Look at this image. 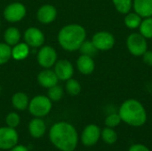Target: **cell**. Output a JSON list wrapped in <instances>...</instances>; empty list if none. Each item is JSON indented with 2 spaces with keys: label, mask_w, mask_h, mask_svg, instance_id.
I'll use <instances>...</instances> for the list:
<instances>
[{
  "label": "cell",
  "mask_w": 152,
  "mask_h": 151,
  "mask_svg": "<svg viewBox=\"0 0 152 151\" xmlns=\"http://www.w3.org/2000/svg\"><path fill=\"white\" fill-rule=\"evenodd\" d=\"M49 139L51 143L60 151H74L78 144V134L70 123L61 121L50 128Z\"/></svg>",
  "instance_id": "cell-1"
},
{
  "label": "cell",
  "mask_w": 152,
  "mask_h": 151,
  "mask_svg": "<svg viewBox=\"0 0 152 151\" xmlns=\"http://www.w3.org/2000/svg\"><path fill=\"white\" fill-rule=\"evenodd\" d=\"M86 37V31L84 27L78 24H69L60 29L58 42L64 50L75 52L79 49Z\"/></svg>",
  "instance_id": "cell-2"
},
{
  "label": "cell",
  "mask_w": 152,
  "mask_h": 151,
  "mask_svg": "<svg viewBox=\"0 0 152 151\" xmlns=\"http://www.w3.org/2000/svg\"><path fill=\"white\" fill-rule=\"evenodd\" d=\"M118 114L123 122L134 127L142 126L147 121L145 108L139 101L134 99L125 101L119 108Z\"/></svg>",
  "instance_id": "cell-3"
},
{
  "label": "cell",
  "mask_w": 152,
  "mask_h": 151,
  "mask_svg": "<svg viewBox=\"0 0 152 151\" xmlns=\"http://www.w3.org/2000/svg\"><path fill=\"white\" fill-rule=\"evenodd\" d=\"M53 108V101L45 95H37L28 103V111L34 117H44L47 116Z\"/></svg>",
  "instance_id": "cell-4"
},
{
  "label": "cell",
  "mask_w": 152,
  "mask_h": 151,
  "mask_svg": "<svg viewBox=\"0 0 152 151\" xmlns=\"http://www.w3.org/2000/svg\"><path fill=\"white\" fill-rule=\"evenodd\" d=\"M127 49L134 56H142L148 48L147 39L141 33H132L126 39Z\"/></svg>",
  "instance_id": "cell-5"
},
{
  "label": "cell",
  "mask_w": 152,
  "mask_h": 151,
  "mask_svg": "<svg viewBox=\"0 0 152 151\" xmlns=\"http://www.w3.org/2000/svg\"><path fill=\"white\" fill-rule=\"evenodd\" d=\"M19 134L15 128L0 127V150H10L18 144Z\"/></svg>",
  "instance_id": "cell-6"
},
{
  "label": "cell",
  "mask_w": 152,
  "mask_h": 151,
  "mask_svg": "<svg viewBox=\"0 0 152 151\" xmlns=\"http://www.w3.org/2000/svg\"><path fill=\"white\" fill-rule=\"evenodd\" d=\"M57 52L50 45H44L37 53V62L44 69H51L57 61Z\"/></svg>",
  "instance_id": "cell-7"
},
{
  "label": "cell",
  "mask_w": 152,
  "mask_h": 151,
  "mask_svg": "<svg viewBox=\"0 0 152 151\" xmlns=\"http://www.w3.org/2000/svg\"><path fill=\"white\" fill-rule=\"evenodd\" d=\"M26 13H27V10L25 5L19 2H15L8 4L4 8L3 12L4 18L7 21L12 23L21 20L26 16Z\"/></svg>",
  "instance_id": "cell-8"
},
{
  "label": "cell",
  "mask_w": 152,
  "mask_h": 151,
  "mask_svg": "<svg viewBox=\"0 0 152 151\" xmlns=\"http://www.w3.org/2000/svg\"><path fill=\"white\" fill-rule=\"evenodd\" d=\"M92 42L98 51H108L114 46L115 38L114 36L110 32L100 31L94 35Z\"/></svg>",
  "instance_id": "cell-9"
},
{
  "label": "cell",
  "mask_w": 152,
  "mask_h": 151,
  "mask_svg": "<svg viewBox=\"0 0 152 151\" xmlns=\"http://www.w3.org/2000/svg\"><path fill=\"white\" fill-rule=\"evenodd\" d=\"M102 130L94 124L86 125L81 134V142L86 147H92L95 145L101 138Z\"/></svg>",
  "instance_id": "cell-10"
},
{
  "label": "cell",
  "mask_w": 152,
  "mask_h": 151,
  "mask_svg": "<svg viewBox=\"0 0 152 151\" xmlns=\"http://www.w3.org/2000/svg\"><path fill=\"white\" fill-rule=\"evenodd\" d=\"M24 40L29 47H41L45 43V35L38 28L30 27L24 32Z\"/></svg>",
  "instance_id": "cell-11"
},
{
  "label": "cell",
  "mask_w": 152,
  "mask_h": 151,
  "mask_svg": "<svg viewBox=\"0 0 152 151\" xmlns=\"http://www.w3.org/2000/svg\"><path fill=\"white\" fill-rule=\"evenodd\" d=\"M53 71L59 80L67 81L72 77L74 74V67L73 64L68 60H59L53 66Z\"/></svg>",
  "instance_id": "cell-12"
},
{
  "label": "cell",
  "mask_w": 152,
  "mask_h": 151,
  "mask_svg": "<svg viewBox=\"0 0 152 151\" xmlns=\"http://www.w3.org/2000/svg\"><path fill=\"white\" fill-rule=\"evenodd\" d=\"M57 17V10L52 4H44L37 12V20L43 24L52 23Z\"/></svg>",
  "instance_id": "cell-13"
},
{
  "label": "cell",
  "mask_w": 152,
  "mask_h": 151,
  "mask_svg": "<svg viewBox=\"0 0 152 151\" xmlns=\"http://www.w3.org/2000/svg\"><path fill=\"white\" fill-rule=\"evenodd\" d=\"M37 81L42 87L48 89L57 85L59 79L53 70L50 69H45L37 75Z\"/></svg>",
  "instance_id": "cell-14"
},
{
  "label": "cell",
  "mask_w": 152,
  "mask_h": 151,
  "mask_svg": "<svg viewBox=\"0 0 152 151\" xmlns=\"http://www.w3.org/2000/svg\"><path fill=\"white\" fill-rule=\"evenodd\" d=\"M28 129L31 137L35 139H39L45 134L46 125L41 117H35L31 119L28 123Z\"/></svg>",
  "instance_id": "cell-15"
},
{
  "label": "cell",
  "mask_w": 152,
  "mask_h": 151,
  "mask_svg": "<svg viewBox=\"0 0 152 151\" xmlns=\"http://www.w3.org/2000/svg\"><path fill=\"white\" fill-rule=\"evenodd\" d=\"M77 68L83 75H90L95 69V63L93 57L81 54L77 61Z\"/></svg>",
  "instance_id": "cell-16"
},
{
  "label": "cell",
  "mask_w": 152,
  "mask_h": 151,
  "mask_svg": "<svg viewBox=\"0 0 152 151\" xmlns=\"http://www.w3.org/2000/svg\"><path fill=\"white\" fill-rule=\"evenodd\" d=\"M133 7L142 18L152 17V0H133Z\"/></svg>",
  "instance_id": "cell-17"
},
{
  "label": "cell",
  "mask_w": 152,
  "mask_h": 151,
  "mask_svg": "<svg viewBox=\"0 0 152 151\" xmlns=\"http://www.w3.org/2000/svg\"><path fill=\"white\" fill-rule=\"evenodd\" d=\"M29 99L28 96L22 92H18L15 93L11 99V102L12 107L20 111H23L28 109V103H29Z\"/></svg>",
  "instance_id": "cell-18"
},
{
  "label": "cell",
  "mask_w": 152,
  "mask_h": 151,
  "mask_svg": "<svg viewBox=\"0 0 152 151\" xmlns=\"http://www.w3.org/2000/svg\"><path fill=\"white\" fill-rule=\"evenodd\" d=\"M29 46L24 43H18L17 44L13 45L12 48V58L15 61H22L25 60L29 54Z\"/></svg>",
  "instance_id": "cell-19"
},
{
  "label": "cell",
  "mask_w": 152,
  "mask_h": 151,
  "mask_svg": "<svg viewBox=\"0 0 152 151\" xmlns=\"http://www.w3.org/2000/svg\"><path fill=\"white\" fill-rule=\"evenodd\" d=\"M20 37H21L20 32L16 27H10L4 33V43H6L10 46H13L18 43H20Z\"/></svg>",
  "instance_id": "cell-20"
},
{
  "label": "cell",
  "mask_w": 152,
  "mask_h": 151,
  "mask_svg": "<svg viewBox=\"0 0 152 151\" xmlns=\"http://www.w3.org/2000/svg\"><path fill=\"white\" fill-rule=\"evenodd\" d=\"M142 17L136 12H128L125 17V24L127 28L134 29L140 27Z\"/></svg>",
  "instance_id": "cell-21"
},
{
  "label": "cell",
  "mask_w": 152,
  "mask_h": 151,
  "mask_svg": "<svg viewBox=\"0 0 152 151\" xmlns=\"http://www.w3.org/2000/svg\"><path fill=\"white\" fill-rule=\"evenodd\" d=\"M101 138L105 143L111 145V144H114L118 141V134L113 128L106 126L101 132Z\"/></svg>",
  "instance_id": "cell-22"
},
{
  "label": "cell",
  "mask_w": 152,
  "mask_h": 151,
  "mask_svg": "<svg viewBox=\"0 0 152 151\" xmlns=\"http://www.w3.org/2000/svg\"><path fill=\"white\" fill-rule=\"evenodd\" d=\"M65 89L67 91V93L71 95V96H77L81 92V85L80 83L74 79V78H69L66 81V85H65Z\"/></svg>",
  "instance_id": "cell-23"
},
{
  "label": "cell",
  "mask_w": 152,
  "mask_h": 151,
  "mask_svg": "<svg viewBox=\"0 0 152 151\" xmlns=\"http://www.w3.org/2000/svg\"><path fill=\"white\" fill-rule=\"evenodd\" d=\"M140 33L146 38H152V17L145 18L142 20L139 27Z\"/></svg>",
  "instance_id": "cell-24"
},
{
  "label": "cell",
  "mask_w": 152,
  "mask_h": 151,
  "mask_svg": "<svg viewBox=\"0 0 152 151\" xmlns=\"http://www.w3.org/2000/svg\"><path fill=\"white\" fill-rule=\"evenodd\" d=\"M78 50L80 51L81 54L87 55V56H90V57H94L98 52V49L95 47V45L93 44V42L92 41H87V40H85L82 43V44L80 45Z\"/></svg>",
  "instance_id": "cell-25"
},
{
  "label": "cell",
  "mask_w": 152,
  "mask_h": 151,
  "mask_svg": "<svg viewBox=\"0 0 152 151\" xmlns=\"http://www.w3.org/2000/svg\"><path fill=\"white\" fill-rule=\"evenodd\" d=\"M113 4L118 12L126 14L133 6V0H113Z\"/></svg>",
  "instance_id": "cell-26"
},
{
  "label": "cell",
  "mask_w": 152,
  "mask_h": 151,
  "mask_svg": "<svg viewBox=\"0 0 152 151\" xmlns=\"http://www.w3.org/2000/svg\"><path fill=\"white\" fill-rule=\"evenodd\" d=\"M63 96V88L60 85H55L50 88H48L47 91V97L52 101H59Z\"/></svg>",
  "instance_id": "cell-27"
},
{
  "label": "cell",
  "mask_w": 152,
  "mask_h": 151,
  "mask_svg": "<svg viewBox=\"0 0 152 151\" xmlns=\"http://www.w3.org/2000/svg\"><path fill=\"white\" fill-rule=\"evenodd\" d=\"M12 58V47L6 43H0V65H4Z\"/></svg>",
  "instance_id": "cell-28"
},
{
  "label": "cell",
  "mask_w": 152,
  "mask_h": 151,
  "mask_svg": "<svg viewBox=\"0 0 152 151\" xmlns=\"http://www.w3.org/2000/svg\"><path fill=\"white\" fill-rule=\"evenodd\" d=\"M20 123V117L16 112H10L5 117V124L7 126L12 128H17Z\"/></svg>",
  "instance_id": "cell-29"
},
{
  "label": "cell",
  "mask_w": 152,
  "mask_h": 151,
  "mask_svg": "<svg viewBox=\"0 0 152 151\" xmlns=\"http://www.w3.org/2000/svg\"><path fill=\"white\" fill-rule=\"evenodd\" d=\"M122 122L121 117L118 113H112L105 118V125L107 127L115 128Z\"/></svg>",
  "instance_id": "cell-30"
},
{
  "label": "cell",
  "mask_w": 152,
  "mask_h": 151,
  "mask_svg": "<svg viewBox=\"0 0 152 151\" xmlns=\"http://www.w3.org/2000/svg\"><path fill=\"white\" fill-rule=\"evenodd\" d=\"M142 60L145 64L148 66H152V51H146L142 55Z\"/></svg>",
  "instance_id": "cell-31"
},
{
  "label": "cell",
  "mask_w": 152,
  "mask_h": 151,
  "mask_svg": "<svg viewBox=\"0 0 152 151\" xmlns=\"http://www.w3.org/2000/svg\"><path fill=\"white\" fill-rule=\"evenodd\" d=\"M128 151H151V150H150V149H149L147 146H145V145H143V144H140V143H138V144H134V145H132V146L129 148Z\"/></svg>",
  "instance_id": "cell-32"
},
{
  "label": "cell",
  "mask_w": 152,
  "mask_h": 151,
  "mask_svg": "<svg viewBox=\"0 0 152 151\" xmlns=\"http://www.w3.org/2000/svg\"><path fill=\"white\" fill-rule=\"evenodd\" d=\"M9 151H28V149L24 145L17 144L16 146H14L12 149H11Z\"/></svg>",
  "instance_id": "cell-33"
},
{
  "label": "cell",
  "mask_w": 152,
  "mask_h": 151,
  "mask_svg": "<svg viewBox=\"0 0 152 151\" xmlns=\"http://www.w3.org/2000/svg\"><path fill=\"white\" fill-rule=\"evenodd\" d=\"M1 91H2V87H1V85H0V93H1Z\"/></svg>",
  "instance_id": "cell-34"
},
{
  "label": "cell",
  "mask_w": 152,
  "mask_h": 151,
  "mask_svg": "<svg viewBox=\"0 0 152 151\" xmlns=\"http://www.w3.org/2000/svg\"><path fill=\"white\" fill-rule=\"evenodd\" d=\"M0 27H1V21H0Z\"/></svg>",
  "instance_id": "cell-35"
}]
</instances>
